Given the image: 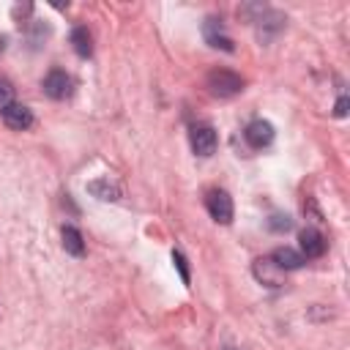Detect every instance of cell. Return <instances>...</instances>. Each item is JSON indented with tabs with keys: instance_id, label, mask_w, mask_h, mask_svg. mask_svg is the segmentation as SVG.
Here are the masks:
<instances>
[{
	"instance_id": "7a4b0ae2",
	"label": "cell",
	"mask_w": 350,
	"mask_h": 350,
	"mask_svg": "<svg viewBox=\"0 0 350 350\" xmlns=\"http://www.w3.org/2000/svg\"><path fill=\"white\" fill-rule=\"evenodd\" d=\"M254 27H257V38L262 41V44H268L271 38H276L282 30H284V25H287V16L282 14V11H276V8H271V5H265L262 8V14L252 22Z\"/></svg>"
},
{
	"instance_id": "8992f818",
	"label": "cell",
	"mask_w": 350,
	"mask_h": 350,
	"mask_svg": "<svg viewBox=\"0 0 350 350\" xmlns=\"http://www.w3.org/2000/svg\"><path fill=\"white\" fill-rule=\"evenodd\" d=\"M202 36H205L208 46L221 49V52H235V44H232V38L227 36V30H224V25H221L219 16H208V19L202 22Z\"/></svg>"
},
{
	"instance_id": "2e32d148",
	"label": "cell",
	"mask_w": 350,
	"mask_h": 350,
	"mask_svg": "<svg viewBox=\"0 0 350 350\" xmlns=\"http://www.w3.org/2000/svg\"><path fill=\"white\" fill-rule=\"evenodd\" d=\"M268 227H271L273 232H287V230H293V219H290L287 213H271Z\"/></svg>"
},
{
	"instance_id": "ac0fdd59",
	"label": "cell",
	"mask_w": 350,
	"mask_h": 350,
	"mask_svg": "<svg viewBox=\"0 0 350 350\" xmlns=\"http://www.w3.org/2000/svg\"><path fill=\"white\" fill-rule=\"evenodd\" d=\"M334 115H336V118H345V115H347V96H339V101H336V109H334Z\"/></svg>"
},
{
	"instance_id": "8fae6325",
	"label": "cell",
	"mask_w": 350,
	"mask_h": 350,
	"mask_svg": "<svg viewBox=\"0 0 350 350\" xmlns=\"http://www.w3.org/2000/svg\"><path fill=\"white\" fill-rule=\"evenodd\" d=\"M88 191H90L96 200H101V202H118V200L123 197L120 183H115L112 178H96V180H90V183H88Z\"/></svg>"
},
{
	"instance_id": "d6986e66",
	"label": "cell",
	"mask_w": 350,
	"mask_h": 350,
	"mask_svg": "<svg viewBox=\"0 0 350 350\" xmlns=\"http://www.w3.org/2000/svg\"><path fill=\"white\" fill-rule=\"evenodd\" d=\"M30 11H33V5H30V3H25V5H16V8H14V16L19 19V16H25V14H30Z\"/></svg>"
},
{
	"instance_id": "7c38bea8",
	"label": "cell",
	"mask_w": 350,
	"mask_h": 350,
	"mask_svg": "<svg viewBox=\"0 0 350 350\" xmlns=\"http://www.w3.org/2000/svg\"><path fill=\"white\" fill-rule=\"evenodd\" d=\"M60 238H63V249L71 257H85V238H82V232L74 224H63Z\"/></svg>"
},
{
	"instance_id": "4fadbf2b",
	"label": "cell",
	"mask_w": 350,
	"mask_h": 350,
	"mask_svg": "<svg viewBox=\"0 0 350 350\" xmlns=\"http://www.w3.org/2000/svg\"><path fill=\"white\" fill-rule=\"evenodd\" d=\"M271 260H273L282 271H298V268L306 262V260H304V254H301V252H295V249H290V246H279V249H273Z\"/></svg>"
},
{
	"instance_id": "9c48e42d",
	"label": "cell",
	"mask_w": 350,
	"mask_h": 350,
	"mask_svg": "<svg viewBox=\"0 0 350 350\" xmlns=\"http://www.w3.org/2000/svg\"><path fill=\"white\" fill-rule=\"evenodd\" d=\"M273 126L268 123V120H262V118H257V120H252L246 129H243V137H246V142L252 145V148H265V145H271L273 142Z\"/></svg>"
},
{
	"instance_id": "ffe728a7",
	"label": "cell",
	"mask_w": 350,
	"mask_h": 350,
	"mask_svg": "<svg viewBox=\"0 0 350 350\" xmlns=\"http://www.w3.org/2000/svg\"><path fill=\"white\" fill-rule=\"evenodd\" d=\"M224 350H238V347H224Z\"/></svg>"
},
{
	"instance_id": "52a82bcc",
	"label": "cell",
	"mask_w": 350,
	"mask_h": 350,
	"mask_svg": "<svg viewBox=\"0 0 350 350\" xmlns=\"http://www.w3.org/2000/svg\"><path fill=\"white\" fill-rule=\"evenodd\" d=\"M252 273H254V279H257L260 284H265V287H282V284H284V271H282L271 257L254 260V262H252Z\"/></svg>"
},
{
	"instance_id": "5b68a950",
	"label": "cell",
	"mask_w": 350,
	"mask_h": 350,
	"mask_svg": "<svg viewBox=\"0 0 350 350\" xmlns=\"http://www.w3.org/2000/svg\"><path fill=\"white\" fill-rule=\"evenodd\" d=\"M41 88H44V93H46L49 98L63 101V98L71 96V90H74V79H71L63 68H49L46 77H44V82H41Z\"/></svg>"
},
{
	"instance_id": "3957f363",
	"label": "cell",
	"mask_w": 350,
	"mask_h": 350,
	"mask_svg": "<svg viewBox=\"0 0 350 350\" xmlns=\"http://www.w3.org/2000/svg\"><path fill=\"white\" fill-rule=\"evenodd\" d=\"M189 142H191V150L202 159L213 156L216 148H219V137H216V129L211 123H197L189 129Z\"/></svg>"
},
{
	"instance_id": "e0dca14e",
	"label": "cell",
	"mask_w": 350,
	"mask_h": 350,
	"mask_svg": "<svg viewBox=\"0 0 350 350\" xmlns=\"http://www.w3.org/2000/svg\"><path fill=\"white\" fill-rule=\"evenodd\" d=\"M11 104H14V85L5 77H0V112L5 107H11Z\"/></svg>"
},
{
	"instance_id": "9a60e30c",
	"label": "cell",
	"mask_w": 350,
	"mask_h": 350,
	"mask_svg": "<svg viewBox=\"0 0 350 350\" xmlns=\"http://www.w3.org/2000/svg\"><path fill=\"white\" fill-rule=\"evenodd\" d=\"M172 262H175V268H178V273H180V282H183V284H189V282H191L189 260H186V254H183L180 249H175V252H172Z\"/></svg>"
},
{
	"instance_id": "30bf717a",
	"label": "cell",
	"mask_w": 350,
	"mask_h": 350,
	"mask_svg": "<svg viewBox=\"0 0 350 350\" xmlns=\"http://www.w3.org/2000/svg\"><path fill=\"white\" fill-rule=\"evenodd\" d=\"M0 115H3L5 126L14 129V131H25V129L33 126V112H30V107H25V104H19V101H14L11 107H5Z\"/></svg>"
},
{
	"instance_id": "44dd1931",
	"label": "cell",
	"mask_w": 350,
	"mask_h": 350,
	"mask_svg": "<svg viewBox=\"0 0 350 350\" xmlns=\"http://www.w3.org/2000/svg\"><path fill=\"white\" fill-rule=\"evenodd\" d=\"M0 52H3V38H0Z\"/></svg>"
},
{
	"instance_id": "6da1fadb",
	"label": "cell",
	"mask_w": 350,
	"mask_h": 350,
	"mask_svg": "<svg viewBox=\"0 0 350 350\" xmlns=\"http://www.w3.org/2000/svg\"><path fill=\"white\" fill-rule=\"evenodd\" d=\"M205 85H208L211 96H216V98H232V96H238L243 90V77L235 74V71H230V68H213L208 74Z\"/></svg>"
},
{
	"instance_id": "5bb4252c",
	"label": "cell",
	"mask_w": 350,
	"mask_h": 350,
	"mask_svg": "<svg viewBox=\"0 0 350 350\" xmlns=\"http://www.w3.org/2000/svg\"><path fill=\"white\" fill-rule=\"evenodd\" d=\"M71 46H74V52H77L79 57H90V55H93V38H90V30L82 27V25H77V27L71 30Z\"/></svg>"
},
{
	"instance_id": "277c9868",
	"label": "cell",
	"mask_w": 350,
	"mask_h": 350,
	"mask_svg": "<svg viewBox=\"0 0 350 350\" xmlns=\"http://www.w3.org/2000/svg\"><path fill=\"white\" fill-rule=\"evenodd\" d=\"M205 208H208L213 221H219V224H230L232 221L235 208H232V197L224 189H211L208 197H205Z\"/></svg>"
},
{
	"instance_id": "ba28073f",
	"label": "cell",
	"mask_w": 350,
	"mask_h": 350,
	"mask_svg": "<svg viewBox=\"0 0 350 350\" xmlns=\"http://www.w3.org/2000/svg\"><path fill=\"white\" fill-rule=\"evenodd\" d=\"M298 243H301V254H304V260H314V257H323V254H325V238H323V232L314 230V227L301 230Z\"/></svg>"
}]
</instances>
